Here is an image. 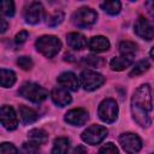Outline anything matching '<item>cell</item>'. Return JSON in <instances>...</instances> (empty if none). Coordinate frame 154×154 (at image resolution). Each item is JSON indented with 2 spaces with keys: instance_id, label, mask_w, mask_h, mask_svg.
<instances>
[{
  "instance_id": "6da1fadb",
  "label": "cell",
  "mask_w": 154,
  "mask_h": 154,
  "mask_svg": "<svg viewBox=\"0 0 154 154\" xmlns=\"http://www.w3.org/2000/svg\"><path fill=\"white\" fill-rule=\"evenodd\" d=\"M153 109L152 89L149 84H141L131 97V114L134 120L142 128H148L152 124L149 112Z\"/></svg>"
},
{
  "instance_id": "7a4b0ae2",
  "label": "cell",
  "mask_w": 154,
  "mask_h": 154,
  "mask_svg": "<svg viewBox=\"0 0 154 154\" xmlns=\"http://www.w3.org/2000/svg\"><path fill=\"white\" fill-rule=\"evenodd\" d=\"M35 46L42 55H45L46 58H53L60 52L61 42L54 35H43L36 40Z\"/></svg>"
},
{
  "instance_id": "3957f363",
  "label": "cell",
  "mask_w": 154,
  "mask_h": 154,
  "mask_svg": "<svg viewBox=\"0 0 154 154\" xmlns=\"http://www.w3.org/2000/svg\"><path fill=\"white\" fill-rule=\"evenodd\" d=\"M18 94L31 101V102H35V103H40L42 101H45L47 97H48V91L47 89H45L43 87L38 85L37 83H34V82H25L20 85L19 90H18Z\"/></svg>"
},
{
  "instance_id": "277c9868",
  "label": "cell",
  "mask_w": 154,
  "mask_h": 154,
  "mask_svg": "<svg viewBox=\"0 0 154 154\" xmlns=\"http://www.w3.org/2000/svg\"><path fill=\"white\" fill-rule=\"evenodd\" d=\"M118 105L116 102V100L113 99H105L100 102L99 107H97V116L99 118L105 122V123H113L117 120L118 118Z\"/></svg>"
},
{
  "instance_id": "5b68a950",
  "label": "cell",
  "mask_w": 154,
  "mask_h": 154,
  "mask_svg": "<svg viewBox=\"0 0 154 154\" xmlns=\"http://www.w3.org/2000/svg\"><path fill=\"white\" fill-rule=\"evenodd\" d=\"M97 19V13L90 7H81L73 12L71 20L78 28H88Z\"/></svg>"
},
{
  "instance_id": "8992f818",
  "label": "cell",
  "mask_w": 154,
  "mask_h": 154,
  "mask_svg": "<svg viewBox=\"0 0 154 154\" xmlns=\"http://www.w3.org/2000/svg\"><path fill=\"white\" fill-rule=\"evenodd\" d=\"M79 82L84 90L93 91L97 88H100L105 83V77L93 70H83L79 75Z\"/></svg>"
},
{
  "instance_id": "52a82bcc",
  "label": "cell",
  "mask_w": 154,
  "mask_h": 154,
  "mask_svg": "<svg viewBox=\"0 0 154 154\" xmlns=\"http://www.w3.org/2000/svg\"><path fill=\"white\" fill-rule=\"evenodd\" d=\"M107 134H108V131H107V129L105 126L95 124V125H90L89 128H87L82 132L81 138L87 144L95 146V144H99L100 142H102L106 138Z\"/></svg>"
},
{
  "instance_id": "ba28073f",
  "label": "cell",
  "mask_w": 154,
  "mask_h": 154,
  "mask_svg": "<svg viewBox=\"0 0 154 154\" xmlns=\"http://www.w3.org/2000/svg\"><path fill=\"white\" fill-rule=\"evenodd\" d=\"M119 144L122 146L123 150L128 154H136L142 148V140L137 134L134 132H124L118 138Z\"/></svg>"
},
{
  "instance_id": "9c48e42d",
  "label": "cell",
  "mask_w": 154,
  "mask_h": 154,
  "mask_svg": "<svg viewBox=\"0 0 154 154\" xmlns=\"http://www.w3.org/2000/svg\"><path fill=\"white\" fill-rule=\"evenodd\" d=\"M45 16V8L41 2L32 1L24 10V19L28 24H37Z\"/></svg>"
},
{
  "instance_id": "30bf717a",
  "label": "cell",
  "mask_w": 154,
  "mask_h": 154,
  "mask_svg": "<svg viewBox=\"0 0 154 154\" xmlns=\"http://www.w3.org/2000/svg\"><path fill=\"white\" fill-rule=\"evenodd\" d=\"M134 31L138 37L146 41H150L152 38H154V26L143 16H140L136 19L134 24Z\"/></svg>"
},
{
  "instance_id": "8fae6325",
  "label": "cell",
  "mask_w": 154,
  "mask_h": 154,
  "mask_svg": "<svg viewBox=\"0 0 154 154\" xmlns=\"http://www.w3.org/2000/svg\"><path fill=\"white\" fill-rule=\"evenodd\" d=\"M89 119V113L84 108H72L65 113L64 120L73 126H82Z\"/></svg>"
},
{
  "instance_id": "7c38bea8",
  "label": "cell",
  "mask_w": 154,
  "mask_h": 154,
  "mask_svg": "<svg viewBox=\"0 0 154 154\" xmlns=\"http://www.w3.org/2000/svg\"><path fill=\"white\" fill-rule=\"evenodd\" d=\"M0 119H1V124L6 130H14L18 126V118L17 114L13 109V107L4 105L1 106L0 109Z\"/></svg>"
},
{
  "instance_id": "4fadbf2b",
  "label": "cell",
  "mask_w": 154,
  "mask_h": 154,
  "mask_svg": "<svg viewBox=\"0 0 154 154\" xmlns=\"http://www.w3.org/2000/svg\"><path fill=\"white\" fill-rule=\"evenodd\" d=\"M58 83L60 87L67 89V90H72V91H77L79 88V79L78 77L71 72V71H66L63 72L58 76Z\"/></svg>"
},
{
  "instance_id": "5bb4252c",
  "label": "cell",
  "mask_w": 154,
  "mask_h": 154,
  "mask_svg": "<svg viewBox=\"0 0 154 154\" xmlns=\"http://www.w3.org/2000/svg\"><path fill=\"white\" fill-rule=\"evenodd\" d=\"M51 97H52L53 102L59 107H65L69 103H71V101H72V97H71L69 90L63 87H54L51 91Z\"/></svg>"
},
{
  "instance_id": "9a60e30c",
  "label": "cell",
  "mask_w": 154,
  "mask_h": 154,
  "mask_svg": "<svg viewBox=\"0 0 154 154\" xmlns=\"http://www.w3.org/2000/svg\"><path fill=\"white\" fill-rule=\"evenodd\" d=\"M66 42L70 48L75 51H81L88 46V41L81 32H69L66 35Z\"/></svg>"
},
{
  "instance_id": "2e32d148",
  "label": "cell",
  "mask_w": 154,
  "mask_h": 154,
  "mask_svg": "<svg viewBox=\"0 0 154 154\" xmlns=\"http://www.w3.org/2000/svg\"><path fill=\"white\" fill-rule=\"evenodd\" d=\"M88 47H89V49H91L93 52H96V53L105 52L109 48V41H108V38H106L105 36H101V35L93 36L88 41Z\"/></svg>"
},
{
  "instance_id": "e0dca14e",
  "label": "cell",
  "mask_w": 154,
  "mask_h": 154,
  "mask_svg": "<svg viewBox=\"0 0 154 154\" xmlns=\"http://www.w3.org/2000/svg\"><path fill=\"white\" fill-rule=\"evenodd\" d=\"M119 53L122 57H125L128 59L134 60L136 53H137V46L131 41H122L119 43Z\"/></svg>"
},
{
  "instance_id": "ac0fdd59",
  "label": "cell",
  "mask_w": 154,
  "mask_h": 154,
  "mask_svg": "<svg viewBox=\"0 0 154 154\" xmlns=\"http://www.w3.org/2000/svg\"><path fill=\"white\" fill-rule=\"evenodd\" d=\"M18 111H19V116H20V119L24 124H32L34 122L37 120L38 116L37 113L32 109V108H29L24 105H20L18 107Z\"/></svg>"
},
{
  "instance_id": "d6986e66",
  "label": "cell",
  "mask_w": 154,
  "mask_h": 154,
  "mask_svg": "<svg viewBox=\"0 0 154 154\" xmlns=\"http://www.w3.org/2000/svg\"><path fill=\"white\" fill-rule=\"evenodd\" d=\"M70 148V141L67 137H57L53 142L51 154H67Z\"/></svg>"
},
{
  "instance_id": "ffe728a7",
  "label": "cell",
  "mask_w": 154,
  "mask_h": 154,
  "mask_svg": "<svg viewBox=\"0 0 154 154\" xmlns=\"http://www.w3.org/2000/svg\"><path fill=\"white\" fill-rule=\"evenodd\" d=\"M134 63V60L131 59H128L125 57H114L111 61H109V67L113 70V71H123L125 70L126 67L131 66Z\"/></svg>"
},
{
  "instance_id": "44dd1931",
  "label": "cell",
  "mask_w": 154,
  "mask_h": 154,
  "mask_svg": "<svg viewBox=\"0 0 154 154\" xmlns=\"http://www.w3.org/2000/svg\"><path fill=\"white\" fill-rule=\"evenodd\" d=\"M28 137L30 141L37 144H46L48 142V134L43 129H31L28 132Z\"/></svg>"
},
{
  "instance_id": "7402d4cb",
  "label": "cell",
  "mask_w": 154,
  "mask_h": 154,
  "mask_svg": "<svg viewBox=\"0 0 154 154\" xmlns=\"http://www.w3.org/2000/svg\"><path fill=\"white\" fill-rule=\"evenodd\" d=\"M0 82L2 88H10L16 83V73L12 70L1 69L0 70Z\"/></svg>"
},
{
  "instance_id": "603a6c76",
  "label": "cell",
  "mask_w": 154,
  "mask_h": 154,
  "mask_svg": "<svg viewBox=\"0 0 154 154\" xmlns=\"http://www.w3.org/2000/svg\"><path fill=\"white\" fill-rule=\"evenodd\" d=\"M101 8H102L105 12H107L108 14H111V16H116V14H118V13L120 12V10H122V4H120V1H118V0L105 1V2L101 4Z\"/></svg>"
},
{
  "instance_id": "cb8c5ba5",
  "label": "cell",
  "mask_w": 154,
  "mask_h": 154,
  "mask_svg": "<svg viewBox=\"0 0 154 154\" xmlns=\"http://www.w3.org/2000/svg\"><path fill=\"white\" fill-rule=\"evenodd\" d=\"M150 67V64L148 60H140L138 63H136L132 67V70L129 72L130 77H137L140 75H143L146 71H148V69Z\"/></svg>"
},
{
  "instance_id": "d4e9b609",
  "label": "cell",
  "mask_w": 154,
  "mask_h": 154,
  "mask_svg": "<svg viewBox=\"0 0 154 154\" xmlns=\"http://www.w3.org/2000/svg\"><path fill=\"white\" fill-rule=\"evenodd\" d=\"M20 153L22 154H40V147L37 143H35L32 141L24 142L22 144Z\"/></svg>"
},
{
  "instance_id": "484cf974",
  "label": "cell",
  "mask_w": 154,
  "mask_h": 154,
  "mask_svg": "<svg viewBox=\"0 0 154 154\" xmlns=\"http://www.w3.org/2000/svg\"><path fill=\"white\" fill-rule=\"evenodd\" d=\"M64 20V12L61 11H55L54 13L49 14L47 18V25L49 26H57Z\"/></svg>"
},
{
  "instance_id": "4316f807",
  "label": "cell",
  "mask_w": 154,
  "mask_h": 154,
  "mask_svg": "<svg viewBox=\"0 0 154 154\" xmlns=\"http://www.w3.org/2000/svg\"><path fill=\"white\" fill-rule=\"evenodd\" d=\"M1 12L7 17L14 16V2L11 0H2L1 1Z\"/></svg>"
},
{
  "instance_id": "83f0119b",
  "label": "cell",
  "mask_w": 154,
  "mask_h": 154,
  "mask_svg": "<svg viewBox=\"0 0 154 154\" xmlns=\"http://www.w3.org/2000/svg\"><path fill=\"white\" fill-rule=\"evenodd\" d=\"M17 65H18L20 69H23V70L28 71V70H31V67H32L34 63H32V60H31V58H30V57L23 55V57H19V58L17 59Z\"/></svg>"
},
{
  "instance_id": "f1b7e54d",
  "label": "cell",
  "mask_w": 154,
  "mask_h": 154,
  "mask_svg": "<svg viewBox=\"0 0 154 154\" xmlns=\"http://www.w3.org/2000/svg\"><path fill=\"white\" fill-rule=\"evenodd\" d=\"M97 154H119V150L116 147V144H113L112 142H108V143L103 144L99 149V153Z\"/></svg>"
},
{
  "instance_id": "f546056e",
  "label": "cell",
  "mask_w": 154,
  "mask_h": 154,
  "mask_svg": "<svg viewBox=\"0 0 154 154\" xmlns=\"http://www.w3.org/2000/svg\"><path fill=\"white\" fill-rule=\"evenodd\" d=\"M0 154H18V149L12 143L2 142L0 146Z\"/></svg>"
},
{
  "instance_id": "4dcf8cb0",
  "label": "cell",
  "mask_w": 154,
  "mask_h": 154,
  "mask_svg": "<svg viewBox=\"0 0 154 154\" xmlns=\"http://www.w3.org/2000/svg\"><path fill=\"white\" fill-rule=\"evenodd\" d=\"M84 63L87 65H89V66H93V67H97V66H100L102 64L101 59L99 57H96V55H88V57H85L84 58Z\"/></svg>"
},
{
  "instance_id": "1f68e13d",
  "label": "cell",
  "mask_w": 154,
  "mask_h": 154,
  "mask_svg": "<svg viewBox=\"0 0 154 154\" xmlns=\"http://www.w3.org/2000/svg\"><path fill=\"white\" fill-rule=\"evenodd\" d=\"M28 31H25V30H22V31H19L16 36H14V42L17 43V45H22V43H24L25 41H26V38H28Z\"/></svg>"
},
{
  "instance_id": "d6a6232c",
  "label": "cell",
  "mask_w": 154,
  "mask_h": 154,
  "mask_svg": "<svg viewBox=\"0 0 154 154\" xmlns=\"http://www.w3.org/2000/svg\"><path fill=\"white\" fill-rule=\"evenodd\" d=\"M147 11H148V14L152 17V19L154 20V1H146L144 4Z\"/></svg>"
},
{
  "instance_id": "836d02e7",
  "label": "cell",
  "mask_w": 154,
  "mask_h": 154,
  "mask_svg": "<svg viewBox=\"0 0 154 154\" xmlns=\"http://www.w3.org/2000/svg\"><path fill=\"white\" fill-rule=\"evenodd\" d=\"M73 154H87V149L83 146H77L73 149Z\"/></svg>"
},
{
  "instance_id": "e575fe53",
  "label": "cell",
  "mask_w": 154,
  "mask_h": 154,
  "mask_svg": "<svg viewBox=\"0 0 154 154\" xmlns=\"http://www.w3.org/2000/svg\"><path fill=\"white\" fill-rule=\"evenodd\" d=\"M0 24H1V26H0V32L4 34V32L6 31V29H7V22H6L4 18H1V19H0Z\"/></svg>"
},
{
  "instance_id": "d590c367",
  "label": "cell",
  "mask_w": 154,
  "mask_h": 154,
  "mask_svg": "<svg viewBox=\"0 0 154 154\" xmlns=\"http://www.w3.org/2000/svg\"><path fill=\"white\" fill-rule=\"evenodd\" d=\"M149 54H150V58H152V59H154V47H152V49H150Z\"/></svg>"
},
{
  "instance_id": "8d00e7d4",
  "label": "cell",
  "mask_w": 154,
  "mask_h": 154,
  "mask_svg": "<svg viewBox=\"0 0 154 154\" xmlns=\"http://www.w3.org/2000/svg\"><path fill=\"white\" fill-rule=\"evenodd\" d=\"M153 154H154V153H153Z\"/></svg>"
}]
</instances>
